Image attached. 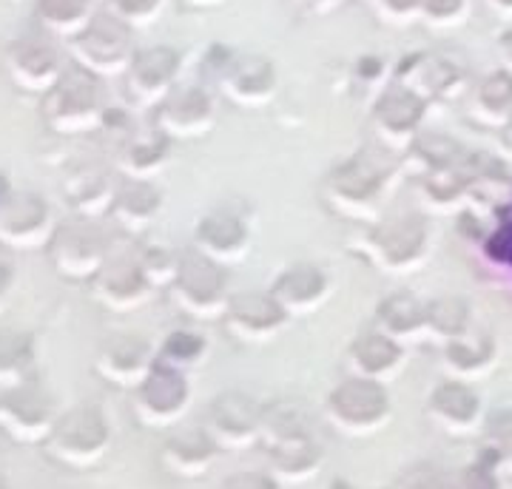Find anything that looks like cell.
I'll use <instances>...</instances> for the list:
<instances>
[{
    "instance_id": "3",
    "label": "cell",
    "mask_w": 512,
    "mask_h": 489,
    "mask_svg": "<svg viewBox=\"0 0 512 489\" xmlns=\"http://www.w3.org/2000/svg\"><path fill=\"white\" fill-rule=\"evenodd\" d=\"M77 63L94 74L126 72L134 60L131 52V26L117 15H97L89 26L74 37L72 46Z\"/></svg>"
},
{
    "instance_id": "46",
    "label": "cell",
    "mask_w": 512,
    "mask_h": 489,
    "mask_svg": "<svg viewBox=\"0 0 512 489\" xmlns=\"http://www.w3.org/2000/svg\"><path fill=\"white\" fill-rule=\"evenodd\" d=\"M0 489H3V484H0Z\"/></svg>"
},
{
    "instance_id": "36",
    "label": "cell",
    "mask_w": 512,
    "mask_h": 489,
    "mask_svg": "<svg viewBox=\"0 0 512 489\" xmlns=\"http://www.w3.org/2000/svg\"><path fill=\"white\" fill-rule=\"evenodd\" d=\"M402 489H450V484L433 467H416L402 478Z\"/></svg>"
},
{
    "instance_id": "15",
    "label": "cell",
    "mask_w": 512,
    "mask_h": 489,
    "mask_svg": "<svg viewBox=\"0 0 512 489\" xmlns=\"http://www.w3.org/2000/svg\"><path fill=\"white\" fill-rule=\"evenodd\" d=\"M0 427L18 441L46 438L55 427V410L37 390H18L0 401Z\"/></svg>"
},
{
    "instance_id": "34",
    "label": "cell",
    "mask_w": 512,
    "mask_h": 489,
    "mask_svg": "<svg viewBox=\"0 0 512 489\" xmlns=\"http://www.w3.org/2000/svg\"><path fill=\"white\" fill-rule=\"evenodd\" d=\"M111 15L126 20L128 26H143L160 15L163 0H111Z\"/></svg>"
},
{
    "instance_id": "38",
    "label": "cell",
    "mask_w": 512,
    "mask_h": 489,
    "mask_svg": "<svg viewBox=\"0 0 512 489\" xmlns=\"http://www.w3.org/2000/svg\"><path fill=\"white\" fill-rule=\"evenodd\" d=\"M379 15L390 20H410L421 9V0H373Z\"/></svg>"
},
{
    "instance_id": "17",
    "label": "cell",
    "mask_w": 512,
    "mask_h": 489,
    "mask_svg": "<svg viewBox=\"0 0 512 489\" xmlns=\"http://www.w3.org/2000/svg\"><path fill=\"white\" fill-rule=\"evenodd\" d=\"M271 296L288 316H305L328 299V279L313 265H299L276 279Z\"/></svg>"
},
{
    "instance_id": "7",
    "label": "cell",
    "mask_w": 512,
    "mask_h": 489,
    "mask_svg": "<svg viewBox=\"0 0 512 489\" xmlns=\"http://www.w3.org/2000/svg\"><path fill=\"white\" fill-rule=\"evenodd\" d=\"M424 117V97L410 86H393L379 97L373 111V126L390 148H407L416 140Z\"/></svg>"
},
{
    "instance_id": "18",
    "label": "cell",
    "mask_w": 512,
    "mask_h": 489,
    "mask_svg": "<svg viewBox=\"0 0 512 489\" xmlns=\"http://www.w3.org/2000/svg\"><path fill=\"white\" fill-rule=\"evenodd\" d=\"M100 373L120 387H140L146 376L154 370L151 364V347L134 336H120L117 342L103 347L97 359Z\"/></svg>"
},
{
    "instance_id": "4",
    "label": "cell",
    "mask_w": 512,
    "mask_h": 489,
    "mask_svg": "<svg viewBox=\"0 0 512 489\" xmlns=\"http://www.w3.org/2000/svg\"><path fill=\"white\" fill-rule=\"evenodd\" d=\"M365 251L384 273H416L427 259V228L419 217L384 222L370 234Z\"/></svg>"
},
{
    "instance_id": "35",
    "label": "cell",
    "mask_w": 512,
    "mask_h": 489,
    "mask_svg": "<svg viewBox=\"0 0 512 489\" xmlns=\"http://www.w3.org/2000/svg\"><path fill=\"white\" fill-rule=\"evenodd\" d=\"M202 350H205V342L202 336H194V333H177L168 339L165 345V359H171L174 364H194L197 359H202Z\"/></svg>"
},
{
    "instance_id": "25",
    "label": "cell",
    "mask_w": 512,
    "mask_h": 489,
    "mask_svg": "<svg viewBox=\"0 0 512 489\" xmlns=\"http://www.w3.org/2000/svg\"><path fill=\"white\" fill-rule=\"evenodd\" d=\"M160 211V194L148 182H134L117 197V217L128 231H146L148 222Z\"/></svg>"
},
{
    "instance_id": "33",
    "label": "cell",
    "mask_w": 512,
    "mask_h": 489,
    "mask_svg": "<svg viewBox=\"0 0 512 489\" xmlns=\"http://www.w3.org/2000/svg\"><path fill=\"white\" fill-rule=\"evenodd\" d=\"M427 325L439 327L450 336H458L467 327V308L458 299H441L427 308Z\"/></svg>"
},
{
    "instance_id": "37",
    "label": "cell",
    "mask_w": 512,
    "mask_h": 489,
    "mask_svg": "<svg viewBox=\"0 0 512 489\" xmlns=\"http://www.w3.org/2000/svg\"><path fill=\"white\" fill-rule=\"evenodd\" d=\"M447 359L458 367H476V364L490 359V345L484 342L478 350H470V345H464V342H453L447 347Z\"/></svg>"
},
{
    "instance_id": "8",
    "label": "cell",
    "mask_w": 512,
    "mask_h": 489,
    "mask_svg": "<svg viewBox=\"0 0 512 489\" xmlns=\"http://www.w3.org/2000/svg\"><path fill=\"white\" fill-rule=\"evenodd\" d=\"M177 74H180V55L174 49H168V46L146 49V52L134 55L131 66H128V94L140 106L163 103L174 91Z\"/></svg>"
},
{
    "instance_id": "41",
    "label": "cell",
    "mask_w": 512,
    "mask_h": 489,
    "mask_svg": "<svg viewBox=\"0 0 512 489\" xmlns=\"http://www.w3.org/2000/svg\"><path fill=\"white\" fill-rule=\"evenodd\" d=\"M222 489H274V481L259 472H242V475L228 478V484Z\"/></svg>"
},
{
    "instance_id": "43",
    "label": "cell",
    "mask_w": 512,
    "mask_h": 489,
    "mask_svg": "<svg viewBox=\"0 0 512 489\" xmlns=\"http://www.w3.org/2000/svg\"><path fill=\"white\" fill-rule=\"evenodd\" d=\"M188 6H194V9H208V6H217L222 0H185Z\"/></svg>"
},
{
    "instance_id": "22",
    "label": "cell",
    "mask_w": 512,
    "mask_h": 489,
    "mask_svg": "<svg viewBox=\"0 0 512 489\" xmlns=\"http://www.w3.org/2000/svg\"><path fill=\"white\" fill-rule=\"evenodd\" d=\"M476 120L481 126H507L512 120V74H490L476 94Z\"/></svg>"
},
{
    "instance_id": "11",
    "label": "cell",
    "mask_w": 512,
    "mask_h": 489,
    "mask_svg": "<svg viewBox=\"0 0 512 489\" xmlns=\"http://www.w3.org/2000/svg\"><path fill=\"white\" fill-rule=\"evenodd\" d=\"M217 123V111L211 97L197 86H185L180 91H171L163 100L160 109V131L165 137L177 140H197L205 137Z\"/></svg>"
},
{
    "instance_id": "29",
    "label": "cell",
    "mask_w": 512,
    "mask_h": 489,
    "mask_svg": "<svg viewBox=\"0 0 512 489\" xmlns=\"http://www.w3.org/2000/svg\"><path fill=\"white\" fill-rule=\"evenodd\" d=\"M60 268L74 276L94 273L100 265V242L92 234H69L60 242Z\"/></svg>"
},
{
    "instance_id": "40",
    "label": "cell",
    "mask_w": 512,
    "mask_h": 489,
    "mask_svg": "<svg viewBox=\"0 0 512 489\" xmlns=\"http://www.w3.org/2000/svg\"><path fill=\"white\" fill-rule=\"evenodd\" d=\"M461 0H421V12L433 20H447L458 15Z\"/></svg>"
},
{
    "instance_id": "12",
    "label": "cell",
    "mask_w": 512,
    "mask_h": 489,
    "mask_svg": "<svg viewBox=\"0 0 512 489\" xmlns=\"http://www.w3.org/2000/svg\"><path fill=\"white\" fill-rule=\"evenodd\" d=\"M220 86L231 103L242 109H259L276 94L274 63L256 55L234 57L220 74Z\"/></svg>"
},
{
    "instance_id": "26",
    "label": "cell",
    "mask_w": 512,
    "mask_h": 489,
    "mask_svg": "<svg viewBox=\"0 0 512 489\" xmlns=\"http://www.w3.org/2000/svg\"><path fill=\"white\" fill-rule=\"evenodd\" d=\"M353 362H356V367L365 376L379 379V376L399 367L402 350H399V345L390 336H365L362 342L353 345Z\"/></svg>"
},
{
    "instance_id": "5",
    "label": "cell",
    "mask_w": 512,
    "mask_h": 489,
    "mask_svg": "<svg viewBox=\"0 0 512 489\" xmlns=\"http://www.w3.org/2000/svg\"><path fill=\"white\" fill-rule=\"evenodd\" d=\"M52 453L72 464V467H92L94 461H100L106 447H109V427L103 416L92 407H80L63 421H57L49 433Z\"/></svg>"
},
{
    "instance_id": "1",
    "label": "cell",
    "mask_w": 512,
    "mask_h": 489,
    "mask_svg": "<svg viewBox=\"0 0 512 489\" xmlns=\"http://www.w3.org/2000/svg\"><path fill=\"white\" fill-rule=\"evenodd\" d=\"M396 165L379 157L376 151H365L353 157L328 180L330 205L350 219L370 222L379 217V205L393 185Z\"/></svg>"
},
{
    "instance_id": "39",
    "label": "cell",
    "mask_w": 512,
    "mask_h": 489,
    "mask_svg": "<svg viewBox=\"0 0 512 489\" xmlns=\"http://www.w3.org/2000/svg\"><path fill=\"white\" fill-rule=\"evenodd\" d=\"M450 489H495V481L490 472L484 470H464L456 481L450 484Z\"/></svg>"
},
{
    "instance_id": "16",
    "label": "cell",
    "mask_w": 512,
    "mask_h": 489,
    "mask_svg": "<svg viewBox=\"0 0 512 489\" xmlns=\"http://www.w3.org/2000/svg\"><path fill=\"white\" fill-rule=\"evenodd\" d=\"M49 117L60 128L92 126L100 117V97L89 74H69L57 83L49 97Z\"/></svg>"
},
{
    "instance_id": "14",
    "label": "cell",
    "mask_w": 512,
    "mask_h": 489,
    "mask_svg": "<svg viewBox=\"0 0 512 489\" xmlns=\"http://www.w3.org/2000/svg\"><path fill=\"white\" fill-rule=\"evenodd\" d=\"M259 427H262V413L256 410L254 401L231 393L214 401L205 433L222 447H248L259 433Z\"/></svg>"
},
{
    "instance_id": "45",
    "label": "cell",
    "mask_w": 512,
    "mask_h": 489,
    "mask_svg": "<svg viewBox=\"0 0 512 489\" xmlns=\"http://www.w3.org/2000/svg\"><path fill=\"white\" fill-rule=\"evenodd\" d=\"M498 6H512V0H495Z\"/></svg>"
},
{
    "instance_id": "9",
    "label": "cell",
    "mask_w": 512,
    "mask_h": 489,
    "mask_svg": "<svg viewBox=\"0 0 512 489\" xmlns=\"http://www.w3.org/2000/svg\"><path fill=\"white\" fill-rule=\"evenodd\" d=\"M222 319L228 325V333L237 336L239 342H271L285 327L288 313L268 293H245L228 302Z\"/></svg>"
},
{
    "instance_id": "24",
    "label": "cell",
    "mask_w": 512,
    "mask_h": 489,
    "mask_svg": "<svg viewBox=\"0 0 512 489\" xmlns=\"http://www.w3.org/2000/svg\"><path fill=\"white\" fill-rule=\"evenodd\" d=\"M37 20L55 35H80L89 26V0H37Z\"/></svg>"
},
{
    "instance_id": "27",
    "label": "cell",
    "mask_w": 512,
    "mask_h": 489,
    "mask_svg": "<svg viewBox=\"0 0 512 489\" xmlns=\"http://www.w3.org/2000/svg\"><path fill=\"white\" fill-rule=\"evenodd\" d=\"M379 325H384L390 336H410L427 327V308H421L413 296L399 293L379 308Z\"/></svg>"
},
{
    "instance_id": "13",
    "label": "cell",
    "mask_w": 512,
    "mask_h": 489,
    "mask_svg": "<svg viewBox=\"0 0 512 489\" xmlns=\"http://www.w3.org/2000/svg\"><path fill=\"white\" fill-rule=\"evenodd\" d=\"M194 242L202 256L214 259L217 265L225 268L248 254L251 234H248V225L239 217L228 214V211H214L197 225Z\"/></svg>"
},
{
    "instance_id": "28",
    "label": "cell",
    "mask_w": 512,
    "mask_h": 489,
    "mask_svg": "<svg viewBox=\"0 0 512 489\" xmlns=\"http://www.w3.org/2000/svg\"><path fill=\"white\" fill-rule=\"evenodd\" d=\"M165 157H168V137H165L163 131H148L143 137H137L134 143H128L123 168H126L128 174L148 177V174L163 168Z\"/></svg>"
},
{
    "instance_id": "20",
    "label": "cell",
    "mask_w": 512,
    "mask_h": 489,
    "mask_svg": "<svg viewBox=\"0 0 512 489\" xmlns=\"http://www.w3.org/2000/svg\"><path fill=\"white\" fill-rule=\"evenodd\" d=\"M214 453H217V444L205 430H185V433L168 438L163 461L171 472H177L183 478H194L211 467Z\"/></svg>"
},
{
    "instance_id": "32",
    "label": "cell",
    "mask_w": 512,
    "mask_h": 489,
    "mask_svg": "<svg viewBox=\"0 0 512 489\" xmlns=\"http://www.w3.org/2000/svg\"><path fill=\"white\" fill-rule=\"evenodd\" d=\"M140 268L146 273V279L151 285H168L177 279V271H180V259L171 254L163 245H154L143 259H140Z\"/></svg>"
},
{
    "instance_id": "10",
    "label": "cell",
    "mask_w": 512,
    "mask_h": 489,
    "mask_svg": "<svg viewBox=\"0 0 512 489\" xmlns=\"http://www.w3.org/2000/svg\"><path fill=\"white\" fill-rule=\"evenodd\" d=\"M188 384L177 367H154L137 387V413L146 424L163 427L185 413Z\"/></svg>"
},
{
    "instance_id": "23",
    "label": "cell",
    "mask_w": 512,
    "mask_h": 489,
    "mask_svg": "<svg viewBox=\"0 0 512 489\" xmlns=\"http://www.w3.org/2000/svg\"><path fill=\"white\" fill-rule=\"evenodd\" d=\"M271 453H274V470L288 481L311 478L313 472L319 470V450L311 441V435L276 441L271 444Z\"/></svg>"
},
{
    "instance_id": "31",
    "label": "cell",
    "mask_w": 512,
    "mask_h": 489,
    "mask_svg": "<svg viewBox=\"0 0 512 489\" xmlns=\"http://www.w3.org/2000/svg\"><path fill=\"white\" fill-rule=\"evenodd\" d=\"M32 353L29 345L18 336H3L0 339V381L3 384H18L23 373L29 370Z\"/></svg>"
},
{
    "instance_id": "6",
    "label": "cell",
    "mask_w": 512,
    "mask_h": 489,
    "mask_svg": "<svg viewBox=\"0 0 512 489\" xmlns=\"http://www.w3.org/2000/svg\"><path fill=\"white\" fill-rule=\"evenodd\" d=\"M328 413L348 433H373L387 418V396L373 379L348 381L330 396Z\"/></svg>"
},
{
    "instance_id": "2",
    "label": "cell",
    "mask_w": 512,
    "mask_h": 489,
    "mask_svg": "<svg viewBox=\"0 0 512 489\" xmlns=\"http://www.w3.org/2000/svg\"><path fill=\"white\" fill-rule=\"evenodd\" d=\"M174 299L191 319H222L228 310L225 296V273L214 259L202 256L200 251L180 259V271L174 279Z\"/></svg>"
},
{
    "instance_id": "42",
    "label": "cell",
    "mask_w": 512,
    "mask_h": 489,
    "mask_svg": "<svg viewBox=\"0 0 512 489\" xmlns=\"http://www.w3.org/2000/svg\"><path fill=\"white\" fill-rule=\"evenodd\" d=\"M501 49H504V55H507V60L512 63V29L507 32V35L501 37Z\"/></svg>"
},
{
    "instance_id": "19",
    "label": "cell",
    "mask_w": 512,
    "mask_h": 489,
    "mask_svg": "<svg viewBox=\"0 0 512 489\" xmlns=\"http://www.w3.org/2000/svg\"><path fill=\"white\" fill-rule=\"evenodd\" d=\"M6 66H9V74L15 83L32 91L49 89L60 77L55 52L43 43H35V40H23L18 46H12V52L6 57Z\"/></svg>"
},
{
    "instance_id": "44",
    "label": "cell",
    "mask_w": 512,
    "mask_h": 489,
    "mask_svg": "<svg viewBox=\"0 0 512 489\" xmlns=\"http://www.w3.org/2000/svg\"><path fill=\"white\" fill-rule=\"evenodd\" d=\"M308 3H311L313 9H319V12H328L330 6H333V3H339V0H308Z\"/></svg>"
},
{
    "instance_id": "21",
    "label": "cell",
    "mask_w": 512,
    "mask_h": 489,
    "mask_svg": "<svg viewBox=\"0 0 512 489\" xmlns=\"http://www.w3.org/2000/svg\"><path fill=\"white\" fill-rule=\"evenodd\" d=\"M100 299L111 305V308H137L148 299L151 282L140 268V262H114L106 268V276L100 282Z\"/></svg>"
},
{
    "instance_id": "30",
    "label": "cell",
    "mask_w": 512,
    "mask_h": 489,
    "mask_svg": "<svg viewBox=\"0 0 512 489\" xmlns=\"http://www.w3.org/2000/svg\"><path fill=\"white\" fill-rule=\"evenodd\" d=\"M433 410L453 424H470L478 413V399L464 384H444L433 396Z\"/></svg>"
}]
</instances>
